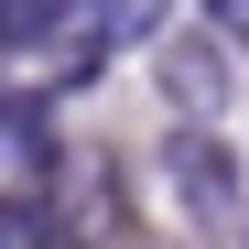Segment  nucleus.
Segmentation results:
<instances>
[{
	"instance_id": "f257e3e1",
	"label": "nucleus",
	"mask_w": 249,
	"mask_h": 249,
	"mask_svg": "<svg viewBox=\"0 0 249 249\" xmlns=\"http://www.w3.org/2000/svg\"><path fill=\"white\" fill-rule=\"evenodd\" d=\"M152 76H162V108H174L184 130H217V108H228V44L206 22H184L174 44L152 54Z\"/></svg>"
},
{
	"instance_id": "f03ea898",
	"label": "nucleus",
	"mask_w": 249,
	"mask_h": 249,
	"mask_svg": "<svg viewBox=\"0 0 249 249\" xmlns=\"http://www.w3.org/2000/svg\"><path fill=\"white\" fill-rule=\"evenodd\" d=\"M162 184H174V206L184 217H238V152L217 141V130H174L162 141Z\"/></svg>"
},
{
	"instance_id": "7ed1b4c3",
	"label": "nucleus",
	"mask_w": 249,
	"mask_h": 249,
	"mask_svg": "<svg viewBox=\"0 0 249 249\" xmlns=\"http://www.w3.org/2000/svg\"><path fill=\"white\" fill-rule=\"evenodd\" d=\"M0 249H65V217H54L44 184H11V195H0Z\"/></svg>"
},
{
	"instance_id": "20e7f679",
	"label": "nucleus",
	"mask_w": 249,
	"mask_h": 249,
	"mask_svg": "<svg viewBox=\"0 0 249 249\" xmlns=\"http://www.w3.org/2000/svg\"><path fill=\"white\" fill-rule=\"evenodd\" d=\"M206 33L217 44H249V0H206Z\"/></svg>"
}]
</instances>
